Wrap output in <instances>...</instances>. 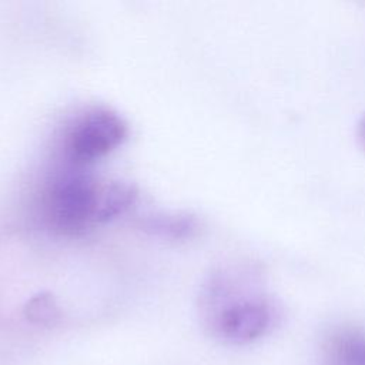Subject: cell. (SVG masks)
Wrapping results in <instances>:
<instances>
[{
  "mask_svg": "<svg viewBox=\"0 0 365 365\" xmlns=\"http://www.w3.org/2000/svg\"><path fill=\"white\" fill-rule=\"evenodd\" d=\"M101 184L81 170H66L54 178L46 197V214L53 228L76 234L97 222Z\"/></svg>",
  "mask_w": 365,
  "mask_h": 365,
  "instance_id": "obj_2",
  "label": "cell"
},
{
  "mask_svg": "<svg viewBox=\"0 0 365 365\" xmlns=\"http://www.w3.org/2000/svg\"><path fill=\"white\" fill-rule=\"evenodd\" d=\"M125 137L127 124L121 115L108 108H94L83 114L68 131L66 154L76 167H81L111 153Z\"/></svg>",
  "mask_w": 365,
  "mask_h": 365,
  "instance_id": "obj_3",
  "label": "cell"
},
{
  "mask_svg": "<svg viewBox=\"0 0 365 365\" xmlns=\"http://www.w3.org/2000/svg\"><path fill=\"white\" fill-rule=\"evenodd\" d=\"M332 351L339 365H365V335L342 332L334 339Z\"/></svg>",
  "mask_w": 365,
  "mask_h": 365,
  "instance_id": "obj_5",
  "label": "cell"
},
{
  "mask_svg": "<svg viewBox=\"0 0 365 365\" xmlns=\"http://www.w3.org/2000/svg\"><path fill=\"white\" fill-rule=\"evenodd\" d=\"M198 222L192 215H164V217H154L145 222V228L151 230L154 234L163 237H173V238H184L191 237L197 230Z\"/></svg>",
  "mask_w": 365,
  "mask_h": 365,
  "instance_id": "obj_6",
  "label": "cell"
},
{
  "mask_svg": "<svg viewBox=\"0 0 365 365\" xmlns=\"http://www.w3.org/2000/svg\"><path fill=\"white\" fill-rule=\"evenodd\" d=\"M356 138L361 144V147L365 150V113L359 117L356 123Z\"/></svg>",
  "mask_w": 365,
  "mask_h": 365,
  "instance_id": "obj_8",
  "label": "cell"
},
{
  "mask_svg": "<svg viewBox=\"0 0 365 365\" xmlns=\"http://www.w3.org/2000/svg\"><path fill=\"white\" fill-rule=\"evenodd\" d=\"M58 311L48 295H38L27 305V317L37 324H51L57 318Z\"/></svg>",
  "mask_w": 365,
  "mask_h": 365,
  "instance_id": "obj_7",
  "label": "cell"
},
{
  "mask_svg": "<svg viewBox=\"0 0 365 365\" xmlns=\"http://www.w3.org/2000/svg\"><path fill=\"white\" fill-rule=\"evenodd\" d=\"M135 188L123 181H111L101 184L98 205H97V222H104L121 215L135 200Z\"/></svg>",
  "mask_w": 365,
  "mask_h": 365,
  "instance_id": "obj_4",
  "label": "cell"
},
{
  "mask_svg": "<svg viewBox=\"0 0 365 365\" xmlns=\"http://www.w3.org/2000/svg\"><path fill=\"white\" fill-rule=\"evenodd\" d=\"M201 317L207 331L221 342L244 345L261 338L277 318L269 295L242 272H220L205 285L201 295Z\"/></svg>",
  "mask_w": 365,
  "mask_h": 365,
  "instance_id": "obj_1",
  "label": "cell"
}]
</instances>
